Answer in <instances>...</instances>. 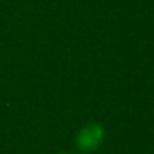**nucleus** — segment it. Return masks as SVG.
Wrapping results in <instances>:
<instances>
[{"instance_id":"1","label":"nucleus","mask_w":154,"mask_h":154,"mask_svg":"<svg viewBox=\"0 0 154 154\" xmlns=\"http://www.w3.org/2000/svg\"><path fill=\"white\" fill-rule=\"evenodd\" d=\"M104 141V129L100 123H88L78 131L76 146L81 152H94Z\"/></svg>"},{"instance_id":"2","label":"nucleus","mask_w":154,"mask_h":154,"mask_svg":"<svg viewBox=\"0 0 154 154\" xmlns=\"http://www.w3.org/2000/svg\"><path fill=\"white\" fill-rule=\"evenodd\" d=\"M60 154H70V152H60Z\"/></svg>"}]
</instances>
